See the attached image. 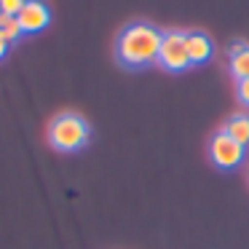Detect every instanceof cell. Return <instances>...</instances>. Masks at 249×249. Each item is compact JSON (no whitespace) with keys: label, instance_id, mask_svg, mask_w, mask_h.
I'll return each mask as SVG.
<instances>
[{"label":"cell","instance_id":"obj_7","mask_svg":"<svg viewBox=\"0 0 249 249\" xmlns=\"http://www.w3.org/2000/svg\"><path fill=\"white\" fill-rule=\"evenodd\" d=\"M231 72L236 75V81L241 78H249V43H233L231 46Z\"/></svg>","mask_w":249,"mask_h":249},{"label":"cell","instance_id":"obj_3","mask_svg":"<svg viewBox=\"0 0 249 249\" xmlns=\"http://www.w3.org/2000/svg\"><path fill=\"white\" fill-rule=\"evenodd\" d=\"M158 65L163 70H185L190 65V56H188V46H185V33L179 30H166L161 38V51H158Z\"/></svg>","mask_w":249,"mask_h":249},{"label":"cell","instance_id":"obj_12","mask_svg":"<svg viewBox=\"0 0 249 249\" xmlns=\"http://www.w3.org/2000/svg\"><path fill=\"white\" fill-rule=\"evenodd\" d=\"M6 51H8V40H6V35L0 33V56H6Z\"/></svg>","mask_w":249,"mask_h":249},{"label":"cell","instance_id":"obj_6","mask_svg":"<svg viewBox=\"0 0 249 249\" xmlns=\"http://www.w3.org/2000/svg\"><path fill=\"white\" fill-rule=\"evenodd\" d=\"M185 46H188V56H190V65H201L212 56V40L209 35L204 33H185Z\"/></svg>","mask_w":249,"mask_h":249},{"label":"cell","instance_id":"obj_2","mask_svg":"<svg viewBox=\"0 0 249 249\" xmlns=\"http://www.w3.org/2000/svg\"><path fill=\"white\" fill-rule=\"evenodd\" d=\"M89 124L75 113H62L49 124V142L59 153H75L89 142Z\"/></svg>","mask_w":249,"mask_h":249},{"label":"cell","instance_id":"obj_5","mask_svg":"<svg viewBox=\"0 0 249 249\" xmlns=\"http://www.w3.org/2000/svg\"><path fill=\"white\" fill-rule=\"evenodd\" d=\"M17 19H19V27H22V35H35V33L49 27L51 11L43 0H27Z\"/></svg>","mask_w":249,"mask_h":249},{"label":"cell","instance_id":"obj_10","mask_svg":"<svg viewBox=\"0 0 249 249\" xmlns=\"http://www.w3.org/2000/svg\"><path fill=\"white\" fill-rule=\"evenodd\" d=\"M27 0H0V14H8V17H19V11L24 8Z\"/></svg>","mask_w":249,"mask_h":249},{"label":"cell","instance_id":"obj_9","mask_svg":"<svg viewBox=\"0 0 249 249\" xmlns=\"http://www.w3.org/2000/svg\"><path fill=\"white\" fill-rule=\"evenodd\" d=\"M0 33L6 35V40H19L22 38V27H19V19L17 17H8V14H0Z\"/></svg>","mask_w":249,"mask_h":249},{"label":"cell","instance_id":"obj_4","mask_svg":"<svg viewBox=\"0 0 249 249\" xmlns=\"http://www.w3.org/2000/svg\"><path fill=\"white\" fill-rule=\"evenodd\" d=\"M209 158L220 169H236L244 161V145L233 140L225 129H220L209 140Z\"/></svg>","mask_w":249,"mask_h":249},{"label":"cell","instance_id":"obj_1","mask_svg":"<svg viewBox=\"0 0 249 249\" xmlns=\"http://www.w3.org/2000/svg\"><path fill=\"white\" fill-rule=\"evenodd\" d=\"M161 38H163V33L158 27L145 24V22H134L121 30L118 40H115V56L126 67L153 65V62H158Z\"/></svg>","mask_w":249,"mask_h":249},{"label":"cell","instance_id":"obj_11","mask_svg":"<svg viewBox=\"0 0 249 249\" xmlns=\"http://www.w3.org/2000/svg\"><path fill=\"white\" fill-rule=\"evenodd\" d=\"M236 94H238V99H241V102L249 107V78H241V81H236Z\"/></svg>","mask_w":249,"mask_h":249},{"label":"cell","instance_id":"obj_8","mask_svg":"<svg viewBox=\"0 0 249 249\" xmlns=\"http://www.w3.org/2000/svg\"><path fill=\"white\" fill-rule=\"evenodd\" d=\"M225 131L233 137L236 142H241L244 147L249 145V115L247 113H236V115H231L228 118V124H225Z\"/></svg>","mask_w":249,"mask_h":249}]
</instances>
